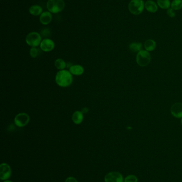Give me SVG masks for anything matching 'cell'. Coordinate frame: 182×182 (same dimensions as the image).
<instances>
[{
	"label": "cell",
	"mask_w": 182,
	"mask_h": 182,
	"mask_svg": "<svg viewBox=\"0 0 182 182\" xmlns=\"http://www.w3.org/2000/svg\"><path fill=\"white\" fill-rule=\"evenodd\" d=\"M181 123H182V119H181Z\"/></svg>",
	"instance_id": "cell-28"
},
{
	"label": "cell",
	"mask_w": 182,
	"mask_h": 182,
	"mask_svg": "<svg viewBox=\"0 0 182 182\" xmlns=\"http://www.w3.org/2000/svg\"><path fill=\"white\" fill-rule=\"evenodd\" d=\"M42 8L39 5H34L29 9V14L34 16H39L42 13Z\"/></svg>",
	"instance_id": "cell-15"
},
{
	"label": "cell",
	"mask_w": 182,
	"mask_h": 182,
	"mask_svg": "<svg viewBox=\"0 0 182 182\" xmlns=\"http://www.w3.org/2000/svg\"><path fill=\"white\" fill-rule=\"evenodd\" d=\"M124 182H138V178L135 175H129L124 178Z\"/></svg>",
	"instance_id": "cell-22"
},
{
	"label": "cell",
	"mask_w": 182,
	"mask_h": 182,
	"mask_svg": "<svg viewBox=\"0 0 182 182\" xmlns=\"http://www.w3.org/2000/svg\"><path fill=\"white\" fill-rule=\"evenodd\" d=\"M167 14L170 18H174L176 16L175 11L171 8H169L167 10Z\"/></svg>",
	"instance_id": "cell-23"
},
{
	"label": "cell",
	"mask_w": 182,
	"mask_h": 182,
	"mask_svg": "<svg viewBox=\"0 0 182 182\" xmlns=\"http://www.w3.org/2000/svg\"><path fill=\"white\" fill-rule=\"evenodd\" d=\"M65 6L64 0H48L47 3V9L53 14H58L64 9Z\"/></svg>",
	"instance_id": "cell-3"
},
{
	"label": "cell",
	"mask_w": 182,
	"mask_h": 182,
	"mask_svg": "<svg viewBox=\"0 0 182 182\" xmlns=\"http://www.w3.org/2000/svg\"><path fill=\"white\" fill-rule=\"evenodd\" d=\"M69 71L71 74L74 76H81L84 73V68L81 65H73L69 69Z\"/></svg>",
	"instance_id": "cell-13"
},
{
	"label": "cell",
	"mask_w": 182,
	"mask_h": 182,
	"mask_svg": "<svg viewBox=\"0 0 182 182\" xmlns=\"http://www.w3.org/2000/svg\"><path fill=\"white\" fill-rule=\"evenodd\" d=\"M40 53V49L37 47H32L29 50V55L32 58H36Z\"/></svg>",
	"instance_id": "cell-21"
},
{
	"label": "cell",
	"mask_w": 182,
	"mask_h": 182,
	"mask_svg": "<svg viewBox=\"0 0 182 182\" xmlns=\"http://www.w3.org/2000/svg\"><path fill=\"white\" fill-rule=\"evenodd\" d=\"M53 19V16L51 12L49 11H44L42 13L40 17V22L44 25H47L50 24Z\"/></svg>",
	"instance_id": "cell-12"
},
{
	"label": "cell",
	"mask_w": 182,
	"mask_h": 182,
	"mask_svg": "<svg viewBox=\"0 0 182 182\" xmlns=\"http://www.w3.org/2000/svg\"><path fill=\"white\" fill-rule=\"evenodd\" d=\"M83 114L82 111L78 110L73 114L72 120L75 124L79 125L82 123L83 120Z\"/></svg>",
	"instance_id": "cell-14"
},
{
	"label": "cell",
	"mask_w": 182,
	"mask_h": 182,
	"mask_svg": "<svg viewBox=\"0 0 182 182\" xmlns=\"http://www.w3.org/2000/svg\"><path fill=\"white\" fill-rule=\"evenodd\" d=\"M4 182H12V181H11V180H4Z\"/></svg>",
	"instance_id": "cell-27"
},
{
	"label": "cell",
	"mask_w": 182,
	"mask_h": 182,
	"mask_svg": "<svg viewBox=\"0 0 182 182\" xmlns=\"http://www.w3.org/2000/svg\"><path fill=\"white\" fill-rule=\"evenodd\" d=\"M156 42L153 39H147L144 43V47L148 52H151L154 50L156 48Z\"/></svg>",
	"instance_id": "cell-16"
},
{
	"label": "cell",
	"mask_w": 182,
	"mask_h": 182,
	"mask_svg": "<svg viewBox=\"0 0 182 182\" xmlns=\"http://www.w3.org/2000/svg\"><path fill=\"white\" fill-rule=\"evenodd\" d=\"M105 182H124L122 175L118 172H111L106 175Z\"/></svg>",
	"instance_id": "cell-7"
},
{
	"label": "cell",
	"mask_w": 182,
	"mask_h": 182,
	"mask_svg": "<svg viewBox=\"0 0 182 182\" xmlns=\"http://www.w3.org/2000/svg\"><path fill=\"white\" fill-rule=\"evenodd\" d=\"M49 34H50V31L48 29H44L43 31H42V34L44 36H47L49 35Z\"/></svg>",
	"instance_id": "cell-25"
},
{
	"label": "cell",
	"mask_w": 182,
	"mask_h": 182,
	"mask_svg": "<svg viewBox=\"0 0 182 182\" xmlns=\"http://www.w3.org/2000/svg\"><path fill=\"white\" fill-rule=\"evenodd\" d=\"M30 117L25 112H20L15 116L14 123L18 127H23L29 123Z\"/></svg>",
	"instance_id": "cell-6"
},
{
	"label": "cell",
	"mask_w": 182,
	"mask_h": 182,
	"mask_svg": "<svg viewBox=\"0 0 182 182\" xmlns=\"http://www.w3.org/2000/svg\"><path fill=\"white\" fill-rule=\"evenodd\" d=\"M175 11L180 10L182 8V0H173L171 2V6Z\"/></svg>",
	"instance_id": "cell-20"
},
{
	"label": "cell",
	"mask_w": 182,
	"mask_h": 182,
	"mask_svg": "<svg viewBox=\"0 0 182 182\" xmlns=\"http://www.w3.org/2000/svg\"><path fill=\"white\" fill-rule=\"evenodd\" d=\"M170 112L175 117L182 118V103L177 102L174 104L170 108Z\"/></svg>",
	"instance_id": "cell-10"
},
{
	"label": "cell",
	"mask_w": 182,
	"mask_h": 182,
	"mask_svg": "<svg viewBox=\"0 0 182 182\" xmlns=\"http://www.w3.org/2000/svg\"><path fill=\"white\" fill-rule=\"evenodd\" d=\"M25 41L27 44L32 47H39L42 40L41 35L39 33L32 31L27 35Z\"/></svg>",
	"instance_id": "cell-4"
},
{
	"label": "cell",
	"mask_w": 182,
	"mask_h": 182,
	"mask_svg": "<svg viewBox=\"0 0 182 182\" xmlns=\"http://www.w3.org/2000/svg\"><path fill=\"white\" fill-rule=\"evenodd\" d=\"M142 44L140 42H133L129 45V49L133 52H138L142 50Z\"/></svg>",
	"instance_id": "cell-18"
},
{
	"label": "cell",
	"mask_w": 182,
	"mask_h": 182,
	"mask_svg": "<svg viewBox=\"0 0 182 182\" xmlns=\"http://www.w3.org/2000/svg\"><path fill=\"white\" fill-rule=\"evenodd\" d=\"M128 8L131 14L136 16L139 15L145 9V2L143 0H131L128 4Z\"/></svg>",
	"instance_id": "cell-2"
},
{
	"label": "cell",
	"mask_w": 182,
	"mask_h": 182,
	"mask_svg": "<svg viewBox=\"0 0 182 182\" xmlns=\"http://www.w3.org/2000/svg\"><path fill=\"white\" fill-rule=\"evenodd\" d=\"M89 109L88 108H82V109L81 110V111H82V113L83 114H87L88 113V111H89Z\"/></svg>",
	"instance_id": "cell-26"
},
{
	"label": "cell",
	"mask_w": 182,
	"mask_h": 182,
	"mask_svg": "<svg viewBox=\"0 0 182 182\" xmlns=\"http://www.w3.org/2000/svg\"><path fill=\"white\" fill-rule=\"evenodd\" d=\"M157 3L159 8L163 10H167L171 6L170 0H157Z\"/></svg>",
	"instance_id": "cell-17"
},
{
	"label": "cell",
	"mask_w": 182,
	"mask_h": 182,
	"mask_svg": "<svg viewBox=\"0 0 182 182\" xmlns=\"http://www.w3.org/2000/svg\"><path fill=\"white\" fill-rule=\"evenodd\" d=\"M65 182H78L76 178L73 177H69L66 178L65 180Z\"/></svg>",
	"instance_id": "cell-24"
},
{
	"label": "cell",
	"mask_w": 182,
	"mask_h": 182,
	"mask_svg": "<svg viewBox=\"0 0 182 182\" xmlns=\"http://www.w3.org/2000/svg\"><path fill=\"white\" fill-rule=\"evenodd\" d=\"M40 47L42 51L45 52H49L53 51L55 47V44L53 40L50 38L43 39L40 45Z\"/></svg>",
	"instance_id": "cell-9"
},
{
	"label": "cell",
	"mask_w": 182,
	"mask_h": 182,
	"mask_svg": "<svg viewBox=\"0 0 182 182\" xmlns=\"http://www.w3.org/2000/svg\"><path fill=\"white\" fill-rule=\"evenodd\" d=\"M55 66L59 71L64 70L66 68V63L62 59H57L55 61Z\"/></svg>",
	"instance_id": "cell-19"
},
{
	"label": "cell",
	"mask_w": 182,
	"mask_h": 182,
	"mask_svg": "<svg viewBox=\"0 0 182 182\" xmlns=\"http://www.w3.org/2000/svg\"><path fill=\"white\" fill-rule=\"evenodd\" d=\"M158 6L153 0H147L145 2V9L150 13L154 14L158 10Z\"/></svg>",
	"instance_id": "cell-11"
},
{
	"label": "cell",
	"mask_w": 182,
	"mask_h": 182,
	"mask_svg": "<svg viewBox=\"0 0 182 182\" xmlns=\"http://www.w3.org/2000/svg\"><path fill=\"white\" fill-rule=\"evenodd\" d=\"M73 75L69 71L62 70L57 72L55 77V81L61 87H67L72 84Z\"/></svg>",
	"instance_id": "cell-1"
},
{
	"label": "cell",
	"mask_w": 182,
	"mask_h": 182,
	"mask_svg": "<svg viewBox=\"0 0 182 182\" xmlns=\"http://www.w3.org/2000/svg\"><path fill=\"white\" fill-rule=\"evenodd\" d=\"M11 169L10 166L6 163L0 165V178L2 180H8L11 176Z\"/></svg>",
	"instance_id": "cell-8"
},
{
	"label": "cell",
	"mask_w": 182,
	"mask_h": 182,
	"mask_svg": "<svg viewBox=\"0 0 182 182\" xmlns=\"http://www.w3.org/2000/svg\"><path fill=\"white\" fill-rule=\"evenodd\" d=\"M151 60V55L146 50H141L137 53L136 62L141 67H146L149 65Z\"/></svg>",
	"instance_id": "cell-5"
}]
</instances>
